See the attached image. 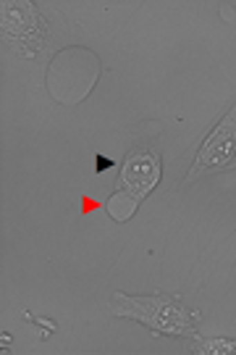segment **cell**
Returning a JSON list of instances; mask_svg holds the SVG:
<instances>
[{"label":"cell","instance_id":"cell-1","mask_svg":"<svg viewBox=\"0 0 236 355\" xmlns=\"http://www.w3.org/2000/svg\"><path fill=\"white\" fill-rule=\"evenodd\" d=\"M111 311L116 316H124L145 324L155 334H168V337H194L197 334V329H194L197 313L187 311L179 300L165 297V295L129 297L124 292H116Z\"/></svg>","mask_w":236,"mask_h":355},{"label":"cell","instance_id":"cell-2","mask_svg":"<svg viewBox=\"0 0 236 355\" xmlns=\"http://www.w3.org/2000/svg\"><path fill=\"white\" fill-rule=\"evenodd\" d=\"M236 164V105L224 116V121L210 132V137L202 142L197 153V161L192 166L187 179H197L202 171L210 168H226Z\"/></svg>","mask_w":236,"mask_h":355},{"label":"cell","instance_id":"cell-3","mask_svg":"<svg viewBox=\"0 0 236 355\" xmlns=\"http://www.w3.org/2000/svg\"><path fill=\"white\" fill-rule=\"evenodd\" d=\"M161 182V158L152 150H137L126 158L121 168V192L131 195L134 200H142L147 192L155 190Z\"/></svg>","mask_w":236,"mask_h":355},{"label":"cell","instance_id":"cell-4","mask_svg":"<svg viewBox=\"0 0 236 355\" xmlns=\"http://www.w3.org/2000/svg\"><path fill=\"white\" fill-rule=\"evenodd\" d=\"M37 26V16L32 11V6H3V29L13 37H24L32 35Z\"/></svg>","mask_w":236,"mask_h":355},{"label":"cell","instance_id":"cell-5","mask_svg":"<svg viewBox=\"0 0 236 355\" xmlns=\"http://www.w3.org/2000/svg\"><path fill=\"white\" fill-rule=\"evenodd\" d=\"M189 350L202 355H236V340H199L194 334V343Z\"/></svg>","mask_w":236,"mask_h":355},{"label":"cell","instance_id":"cell-6","mask_svg":"<svg viewBox=\"0 0 236 355\" xmlns=\"http://www.w3.org/2000/svg\"><path fill=\"white\" fill-rule=\"evenodd\" d=\"M113 166V161L111 158H102V155H98V174H102L105 168H111Z\"/></svg>","mask_w":236,"mask_h":355}]
</instances>
